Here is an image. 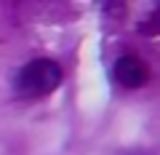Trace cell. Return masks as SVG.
I'll return each instance as SVG.
<instances>
[{
  "mask_svg": "<svg viewBox=\"0 0 160 155\" xmlns=\"http://www.w3.org/2000/svg\"><path fill=\"white\" fill-rule=\"evenodd\" d=\"M59 83H62V67L53 59H35L24 64L22 72L16 75V91L27 99L48 96Z\"/></svg>",
  "mask_w": 160,
  "mask_h": 155,
  "instance_id": "6da1fadb",
  "label": "cell"
},
{
  "mask_svg": "<svg viewBox=\"0 0 160 155\" xmlns=\"http://www.w3.org/2000/svg\"><path fill=\"white\" fill-rule=\"evenodd\" d=\"M149 78V67L142 62L139 56H120L115 62V80H118L120 88H126V91H133V88H142Z\"/></svg>",
  "mask_w": 160,
  "mask_h": 155,
  "instance_id": "7a4b0ae2",
  "label": "cell"
}]
</instances>
